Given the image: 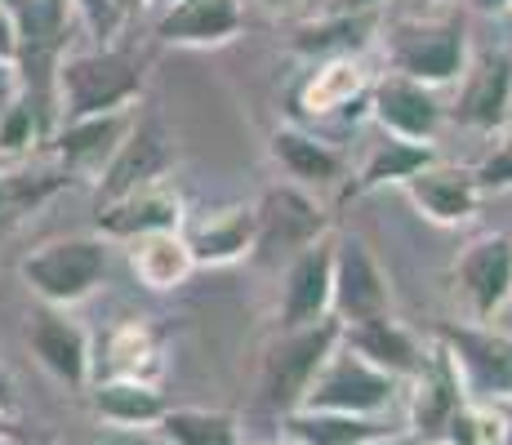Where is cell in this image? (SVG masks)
<instances>
[{"label":"cell","mask_w":512,"mask_h":445,"mask_svg":"<svg viewBox=\"0 0 512 445\" xmlns=\"http://www.w3.org/2000/svg\"><path fill=\"white\" fill-rule=\"evenodd\" d=\"M512 107V49H472L464 76L455 81V98L446 103V121L468 134H504Z\"/></svg>","instance_id":"8"},{"label":"cell","mask_w":512,"mask_h":445,"mask_svg":"<svg viewBox=\"0 0 512 445\" xmlns=\"http://www.w3.org/2000/svg\"><path fill=\"white\" fill-rule=\"evenodd\" d=\"M27 348H32L36 365L63 388H90L94 379V339L72 308H49L36 303L27 316Z\"/></svg>","instance_id":"9"},{"label":"cell","mask_w":512,"mask_h":445,"mask_svg":"<svg viewBox=\"0 0 512 445\" xmlns=\"http://www.w3.org/2000/svg\"><path fill=\"white\" fill-rule=\"evenodd\" d=\"M116 9H121L125 18H134V14H143L147 9V0H116Z\"/></svg>","instance_id":"42"},{"label":"cell","mask_w":512,"mask_h":445,"mask_svg":"<svg viewBox=\"0 0 512 445\" xmlns=\"http://www.w3.org/2000/svg\"><path fill=\"white\" fill-rule=\"evenodd\" d=\"M107 272H112V241H103L98 232L58 236L18 259V281L36 294V303L49 308L85 303L107 285Z\"/></svg>","instance_id":"3"},{"label":"cell","mask_w":512,"mask_h":445,"mask_svg":"<svg viewBox=\"0 0 512 445\" xmlns=\"http://www.w3.org/2000/svg\"><path fill=\"white\" fill-rule=\"evenodd\" d=\"M125 250H130V272L139 276V285L152 294L179 290V285H187V276L196 272V259H192V250H187L183 232L139 236V241H130Z\"/></svg>","instance_id":"28"},{"label":"cell","mask_w":512,"mask_h":445,"mask_svg":"<svg viewBox=\"0 0 512 445\" xmlns=\"http://www.w3.org/2000/svg\"><path fill=\"white\" fill-rule=\"evenodd\" d=\"M67 183H72V174L58 170V165H5L0 170V227L32 214L36 205L58 196Z\"/></svg>","instance_id":"30"},{"label":"cell","mask_w":512,"mask_h":445,"mask_svg":"<svg viewBox=\"0 0 512 445\" xmlns=\"http://www.w3.org/2000/svg\"><path fill=\"white\" fill-rule=\"evenodd\" d=\"M268 152H272V161L281 165L285 183H299V187H308V192H330V187H339L343 178H348V156L334 143H326V138L303 130V125H281V130H272Z\"/></svg>","instance_id":"22"},{"label":"cell","mask_w":512,"mask_h":445,"mask_svg":"<svg viewBox=\"0 0 512 445\" xmlns=\"http://www.w3.org/2000/svg\"><path fill=\"white\" fill-rule=\"evenodd\" d=\"M499 441L495 445H512V401H499Z\"/></svg>","instance_id":"40"},{"label":"cell","mask_w":512,"mask_h":445,"mask_svg":"<svg viewBox=\"0 0 512 445\" xmlns=\"http://www.w3.org/2000/svg\"><path fill=\"white\" fill-rule=\"evenodd\" d=\"M152 432L165 445H245L241 419L232 410H210V405H170Z\"/></svg>","instance_id":"29"},{"label":"cell","mask_w":512,"mask_h":445,"mask_svg":"<svg viewBox=\"0 0 512 445\" xmlns=\"http://www.w3.org/2000/svg\"><path fill=\"white\" fill-rule=\"evenodd\" d=\"M139 121V107H121V112H98V116H76V121H58L49 130V152L54 165L72 178H98L125 134Z\"/></svg>","instance_id":"14"},{"label":"cell","mask_w":512,"mask_h":445,"mask_svg":"<svg viewBox=\"0 0 512 445\" xmlns=\"http://www.w3.org/2000/svg\"><path fill=\"white\" fill-rule=\"evenodd\" d=\"M432 339L450 352L468 401H512V334L481 321H441Z\"/></svg>","instance_id":"6"},{"label":"cell","mask_w":512,"mask_h":445,"mask_svg":"<svg viewBox=\"0 0 512 445\" xmlns=\"http://www.w3.org/2000/svg\"><path fill=\"white\" fill-rule=\"evenodd\" d=\"M383 14H317L294 27L290 49L308 63L321 58H361L366 49L379 45Z\"/></svg>","instance_id":"24"},{"label":"cell","mask_w":512,"mask_h":445,"mask_svg":"<svg viewBox=\"0 0 512 445\" xmlns=\"http://www.w3.org/2000/svg\"><path fill=\"white\" fill-rule=\"evenodd\" d=\"M147 85V63L134 45L98 41L58 58L54 67V125L76 116L139 107Z\"/></svg>","instance_id":"1"},{"label":"cell","mask_w":512,"mask_h":445,"mask_svg":"<svg viewBox=\"0 0 512 445\" xmlns=\"http://www.w3.org/2000/svg\"><path fill=\"white\" fill-rule=\"evenodd\" d=\"M41 5H45V9H58V5H67V0H41Z\"/></svg>","instance_id":"46"},{"label":"cell","mask_w":512,"mask_h":445,"mask_svg":"<svg viewBox=\"0 0 512 445\" xmlns=\"http://www.w3.org/2000/svg\"><path fill=\"white\" fill-rule=\"evenodd\" d=\"M370 67L366 58H321L299 85V107L312 121L326 116H370Z\"/></svg>","instance_id":"19"},{"label":"cell","mask_w":512,"mask_h":445,"mask_svg":"<svg viewBox=\"0 0 512 445\" xmlns=\"http://www.w3.org/2000/svg\"><path fill=\"white\" fill-rule=\"evenodd\" d=\"M406 383L392 379V374L374 370L366 356H357L352 348H334L330 361L317 370L308 397L299 410L312 414H352V419H383V414L397 405Z\"/></svg>","instance_id":"5"},{"label":"cell","mask_w":512,"mask_h":445,"mask_svg":"<svg viewBox=\"0 0 512 445\" xmlns=\"http://www.w3.org/2000/svg\"><path fill=\"white\" fill-rule=\"evenodd\" d=\"M49 130H54V125H45V107L36 103V94L23 85L9 98L5 112H0V165L32 161L36 147L49 143Z\"/></svg>","instance_id":"31"},{"label":"cell","mask_w":512,"mask_h":445,"mask_svg":"<svg viewBox=\"0 0 512 445\" xmlns=\"http://www.w3.org/2000/svg\"><path fill=\"white\" fill-rule=\"evenodd\" d=\"M165 5H174V0H147V9H165Z\"/></svg>","instance_id":"44"},{"label":"cell","mask_w":512,"mask_h":445,"mask_svg":"<svg viewBox=\"0 0 512 445\" xmlns=\"http://www.w3.org/2000/svg\"><path fill=\"white\" fill-rule=\"evenodd\" d=\"M508 14H512V9H508Z\"/></svg>","instance_id":"49"},{"label":"cell","mask_w":512,"mask_h":445,"mask_svg":"<svg viewBox=\"0 0 512 445\" xmlns=\"http://www.w3.org/2000/svg\"><path fill=\"white\" fill-rule=\"evenodd\" d=\"M179 232L196 267H232L259 250V210L245 201L214 205V210L187 214Z\"/></svg>","instance_id":"16"},{"label":"cell","mask_w":512,"mask_h":445,"mask_svg":"<svg viewBox=\"0 0 512 445\" xmlns=\"http://www.w3.org/2000/svg\"><path fill=\"white\" fill-rule=\"evenodd\" d=\"M245 0H174L156 9V41L179 49H219L241 36Z\"/></svg>","instance_id":"20"},{"label":"cell","mask_w":512,"mask_h":445,"mask_svg":"<svg viewBox=\"0 0 512 445\" xmlns=\"http://www.w3.org/2000/svg\"><path fill=\"white\" fill-rule=\"evenodd\" d=\"M85 401H90V414L98 423L121 432H152L161 423V414L170 410L161 388L143 379H90Z\"/></svg>","instance_id":"25"},{"label":"cell","mask_w":512,"mask_h":445,"mask_svg":"<svg viewBox=\"0 0 512 445\" xmlns=\"http://www.w3.org/2000/svg\"><path fill=\"white\" fill-rule=\"evenodd\" d=\"M472 14H508L512 0H468Z\"/></svg>","instance_id":"41"},{"label":"cell","mask_w":512,"mask_h":445,"mask_svg":"<svg viewBox=\"0 0 512 445\" xmlns=\"http://www.w3.org/2000/svg\"><path fill=\"white\" fill-rule=\"evenodd\" d=\"M0 401H9V374L0 370Z\"/></svg>","instance_id":"43"},{"label":"cell","mask_w":512,"mask_h":445,"mask_svg":"<svg viewBox=\"0 0 512 445\" xmlns=\"http://www.w3.org/2000/svg\"><path fill=\"white\" fill-rule=\"evenodd\" d=\"M472 178H477L481 192H512V130L495 134V143H490V152L481 156L477 165H472Z\"/></svg>","instance_id":"33"},{"label":"cell","mask_w":512,"mask_h":445,"mask_svg":"<svg viewBox=\"0 0 512 445\" xmlns=\"http://www.w3.org/2000/svg\"><path fill=\"white\" fill-rule=\"evenodd\" d=\"M392 312V285L366 236H334V316L343 325Z\"/></svg>","instance_id":"13"},{"label":"cell","mask_w":512,"mask_h":445,"mask_svg":"<svg viewBox=\"0 0 512 445\" xmlns=\"http://www.w3.org/2000/svg\"><path fill=\"white\" fill-rule=\"evenodd\" d=\"M263 5H268V9H285V5H290V0H263Z\"/></svg>","instance_id":"45"},{"label":"cell","mask_w":512,"mask_h":445,"mask_svg":"<svg viewBox=\"0 0 512 445\" xmlns=\"http://www.w3.org/2000/svg\"><path fill=\"white\" fill-rule=\"evenodd\" d=\"M437 161V143H410V138L379 134L361 156L357 174H348V196H366L379 187H401L410 174Z\"/></svg>","instance_id":"27"},{"label":"cell","mask_w":512,"mask_h":445,"mask_svg":"<svg viewBox=\"0 0 512 445\" xmlns=\"http://www.w3.org/2000/svg\"><path fill=\"white\" fill-rule=\"evenodd\" d=\"M370 121L379 134L410 138V143H437L441 125H446V98L432 85L383 72L370 85Z\"/></svg>","instance_id":"12"},{"label":"cell","mask_w":512,"mask_h":445,"mask_svg":"<svg viewBox=\"0 0 512 445\" xmlns=\"http://www.w3.org/2000/svg\"><path fill=\"white\" fill-rule=\"evenodd\" d=\"M379 49L388 72L432 89H450L472 58L464 14L450 9L446 0H437V9H428V14H401L383 23Z\"/></svg>","instance_id":"2"},{"label":"cell","mask_w":512,"mask_h":445,"mask_svg":"<svg viewBox=\"0 0 512 445\" xmlns=\"http://www.w3.org/2000/svg\"><path fill=\"white\" fill-rule=\"evenodd\" d=\"M450 290H455L464 321L490 325L512 303V236L486 232L472 236L450 263Z\"/></svg>","instance_id":"7"},{"label":"cell","mask_w":512,"mask_h":445,"mask_svg":"<svg viewBox=\"0 0 512 445\" xmlns=\"http://www.w3.org/2000/svg\"><path fill=\"white\" fill-rule=\"evenodd\" d=\"M361 445H428V441H419L410 428H401V432H392V428H383L379 437H370V441H361Z\"/></svg>","instance_id":"39"},{"label":"cell","mask_w":512,"mask_h":445,"mask_svg":"<svg viewBox=\"0 0 512 445\" xmlns=\"http://www.w3.org/2000/svg\"><path fill=\"white\" fill-rule=\"evenodd\" d=\"M183 219H187V205H183L179 187L170 178H156V183H143L134 192L112 196V201H98L94 232L112 245H130L152 232H179Z\"/></svg>","instance_id":"11"},{"label":"cell","mask_w":512,"mask_h":445,"mask_svg":"<svg viewBox=\"0 0 512 445\" xmlns=\"http://www.w3.org/2000/svg\"><path fill=\"white\" fill-rule=\"evenodd\" d=\"M170 138H165V125L152 121V116H139L134 130L125 134V143L116 147V156L107 161V170L94 178L98 201H112L121 192H134L143 183H156V178L170 174Z\"/></svg>","instance_id":"21"},{"label":"cell","mask_w":512,"mask_h":445,"mask_svg":"<svg viewBox=\"0 0 512 445\" xmlns=\"http://www.w3.org/2000/svg\"><path fill=\"white\" fill-rule=\"evenodd\" d=\"M27 81H23V67H0V112L9 107V98L18 94Z\"/></svg>","instance_id":"37"},{"label":"cell","mask_w":512,"mask_h":445,"mask_svg":"<svg viewBox=\"0 0 512 445\" xmlns=\"http://www.w3.org/2000/svg\"><path fill=\"white\" fill-rule=\"evenodd\" d=\"M326 316H334V236H321V241L290 254V263L281 272V294H277L281 330L317 325Z\"/></svg>","instance_id":"10"},{"label":"cell","mask_w":512,"mask_h":445,"mask_svg":"<svg viewBox=\"0 0 512 445\" xmlns=\"http://www.w3.org/2000/svg\"><path fill=\"white\" fill-rule=\"evenodd\" d=\"M67 9L90 27L94 41H116V32L125 27V14L116 9V0H67Z\"/></svg>","instance_id":"34"},{"label":"cell","mask_w":512,"mask_h":445,"mask_svg":"<svg viewBox=\"0 0 512 445\" xmlns=\"http://www.w3.org/2000/svg\"><path fill=\"white\" fill-rule=\"evenodd\" d=\"M165 370V343L147 321H125L103 339L94 356V379H143L156 383Z\"/></svg>","instance_id":"26"},{"label":"cell","mask_w":512,"mask_h":445,"mask_svg":"<svg viewBox=\"0 0 512 445\" xmlns=\"http://www.w3.org/2000/svg\"><path fill=\"white\" fill-rule=\"evenodd\" d=\"M14 441H23V428H18L9 401H0V445H14Z\"/></svg>","instance_id":"38"},{"label":"cell","mask_w":512,"mask_h":445,"mask_svg":"<svg viewBox=\"0 0 512 445\" xmlns=\"http://www.w3.org/2000/svg\"><path fill=\"white\" fill-rule=\"evenodd\" d=\"M339 343L352 348L357 356H366L374 370L392 374V379H401V383H406L410 374L423 365V356H428V339H419L406 321H397V312L370 316V321H357V325H343Z\"/></svg>","instance_id":"23"},{"label":"cell","mask_w":512,"mask_h":445,"mask_svg":"<svg viewBox=\"0 0 512 445\" xmlns=\"http://www.w3.org/2000/svg\"><path fill=\"white\" fill-rule=\"evenodd\" d=\"M339 334H343L339 316H326V321H317V325H299V330H281L277 339L263 348V361H259L263 405H272V410H281V414L299 410L312 379H317V370L330 361V352L339 348Z\"/></svg>","instance_id":"4"},{"label":"cell","mask_w":512,"mask_h":445,"mask_svg":"<svg viewBox=\"0 0 512 445\" xmlns=\"http://www.w3.org/2000/svg\"><path fill=\"white\" fill-rule=\"evenodd\" d=\"M508 130H512V107H508Z\"/></svg>","instance_id":"48"},{"label":"cell","mask_w":512,"mask_h":445,"mask_svg":"<svg viewBox=\"0 0 512 445\" xmlns=\"http://www.w3.org/2000/svg\"><path fill=\"white\" fill-rule=\"evenodd\" d=\"M285 432L294 445H361L383 432V419H352V414H285Z\"/></svg>","instance_id":"32"},{"label":"cell","mask_w":512,"mask_h":445,"mask_svg":"<svg viewBox=\"0 0 512 445\" xmlns=\"http://www.w3.org/2000/svg\"><path fill=\"white\" fill-rule=\"evenodd\" d=\"M27 58V36L18 23V9L9 0H0V67H23Z\"/></svg>","instance_id":"35"},{"label":"cell","mask_w":512,"mask_h":445,"mask_svg":"<svg viewBox=\"0 0 512 445\" xmlns=\"http://www.w3.org/2000/svg\"><path fill=\"white\" fill-rule=\"evenodd\" d=\"M464 401H468V392H464V383H459V370H455V361H450V352L441 348L437 339H428V356H423V365L406 379L410 432H415L419 441L437 445L450 414Z\"/></svg>","instance_id":"15"},{"label":"cell","mask_w":512,"mask_h":445,"mask_svg":"<svg viewBox=\"0 0 512 445\" xmlns=\"http://www.w3.org/2000/svg\"><path fill=\"white\" fill-rule=\"evenodd\" d=\"M401 192H406V201L415 205L428 223L437 227H464L477 219L481 201H486V192L477 187V178H472V165H450V161H432L423 165L419 174H410L406 183H401Z\"/></svg>","instance_id":"17"},{"label":"cell","mask_w":512,"mask_h":445,"mask_svg":"<svg viewBox=\"0 0 512 445\" xmlns=\"http://www.w3.org/2000/svg\"><path fill=\"white\" fill-rule=\"evenodd\" d=\"M388 0H326L321 14H383Z\"/></svg>","instance_id":"36"},{"label":"cell","mask_w":512,"mask_h":445,"mask_svg":"<svg viewBox=\"0 0 512 445\" xmlns=\"http://www.w3.org/2000/svg\"><path fill=\"white\" fill-rule=\"evenodd\" d=\"M58 445H90V441H76V437H67V441H58Z\"/></svg>","instance_id":"47"},{"label":"cell","mask_w":512,"mask_h":445,"mask_svg":"<svg viewBox=\"0 0 512 445\" xmlns=\"http://www.w3.org/2000/svg\"><path fill=\"white\" fill-rule=\"evenodd\" d=\"M259 210V250H303V245L321 241L330 232V214L317 201V192L299 183H277L263 192Z\"/></svg>","instance_id":"18"}]
</instances>
